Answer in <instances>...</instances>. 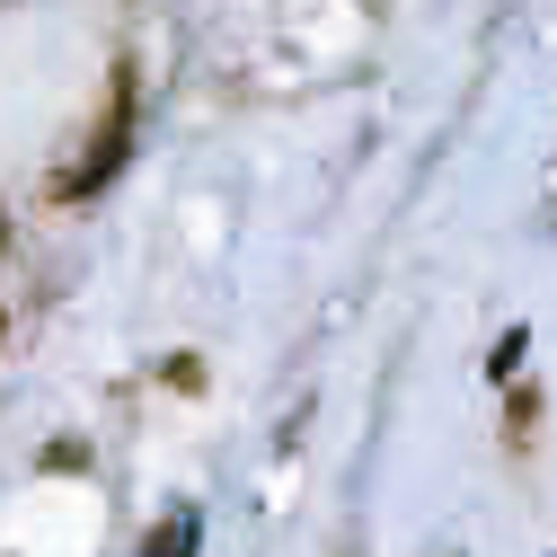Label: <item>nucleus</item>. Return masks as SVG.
I'll use <instances>...</instances> for the list:
<instances>
[{"label": "nucleus", "mask_w": 557, "mask_h": 557, "mask_svg": "<svg viewBox=\"0 0 557 557\" xmlns=\"http://www.w3.org/2000/svg\"><path fill=\"white\" fill-rule=\"evenodd\" d=\"M195 548H203V522H195V513H169V522L151 531L143 557H195Z\"/></svg>", "instance_id": "f03ea898"}, {"label": "nucleus", "mask_w": 557, "mask_h": 557, "mask_svg": "<svg viewBox=\"0 0 557 557\" xmlns=\"http://www.w3.org/2000/svg\"><path fill=\"white\" fill-rule=\"evenodd\" d=\"M124 151H133V81H115V107H107V124H98V143L72 160V169H62V203H81V195H98L115 169H124Z\"/></svg>", "instance_id": "f257e3e1"}, {"label": "nucleus", "mask_w": 557, "mask_h": 557, "mask_svg": "<svg viewBox=\"0 0 557 557\" xmlns=\"http://www.w3.org/2000/svg\"><path fill=\"white\" fill-rule=\"evenodd\" d=\"M522 355H531V327L496 336V355H486V372H496V381H513V372H522Z\"/></svg>", "instance_id": "7ed1b4c3"}]
</instances>
